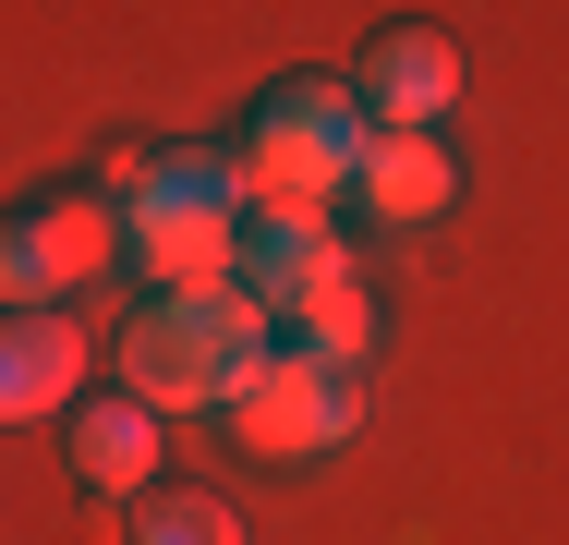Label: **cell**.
Returning <instances> with one entry per match:
<instances>
[{
	"label": "cell",
	"mask_w": 569,
	"mask_h": 545,
	"mask_svg": "<svg viewBox=\"0 0 569 545\" xmlns=\"http://www.w3.org/2000/svg\"><path fill=\"white\" fill-rule=\"evenodd\" d=\"M279 351V316L242 291V279H219V291H146L133 304V327L110 339L121 388L170 425V413H230V388L254 376Z\"/></svg>",
	"instance_id": "1"
},
{
	"label": "cell",
	"mask_w": 569,
	"mask_h": 545,
	"mask_svg": "<svg viewBox=\"0 0 569 545\" xmlns=\"http://www.w3.org/2000/svg\"><path fill=\"white\" fill-rule=\"evenodd\" d=\"M376 121L351 86L303 73V86H267L254 98V133H242V170H254V207H328L351 170H363Z\"/></svg>",
	"instance_id": "2"
},
{
	"label": "cell",
	"mask_w": 569,
	"mask_h": 545,
	"mask_svg": "<svg viewBox=\"0 0 569 545\" xmlns=\"http://www.w3.org/2000/svg\"><path fill=\"white\" fill-rule=\"evenodd\" d=\"M86 267H121V207L98 182H61L37 207L0 218V316H37L49 291H73Z\"/></svg>",
	"instance_id": "3"
},
{
	"label": "cell",
	"mask_w": 569,
	"mask_h": 545,
	"mask_svg": "<svg viewBox=\"0 0 569 545\" xmlns=\"http://www.w3.org/2000/svg\"><path fill=\"white\" fill-rule=\"evenodd\" d=\"M363 425V376L351 364H303L291 339L230 388V436L254 448V460H316V448H340Z\"/></svg>",
	"instance_id": "4"
},
{
	"label": "cell",
	"mask_w": 569,
	"mask_h": 545,
	"mask_svg": "<svg viewBox=\"0 0 569 545\" xmlns=\"http://www.w3.org/2000/svg\"><path fill=\"white\" fill-rule=\"evenodd\" d=\"M230 279L291 327L303 304L351 291V242L328 230V207H254V218H242V267H230Z\"/></svg>",
	"instance_id": "5"
},
{
	"label": "cell",
	"mask_w": 569,
	"mask_h": 545,
	"mask_svg": "<svg viewBox=\"0 0 569 545\" xmlns=\"http://www.w3.org/2000/svg\"><path fill=\"white\" fill-rule=\"evenodd\" d=\"M351 98H363L376 133H437V121L460 109V49H449V24H376Z\"/></svg>",
	"instance_id": "6"
},
{
	"label": "cell",
	"mask_w": 569,
	"mask_h": 545,
	"mask_svg": "<svg viewBox=\"0 0 569 545\" xmlns=\"http://www.w3.org/2000/svg\"><path fill=\"white\" fill-rule=\"evenodd\" d=\"M73 388H86V327L61 304L0 316V425H49V413H73Z\"/></svg>",
	"instance_id": "7"
},
{
	"label": "cell",
	"mask_w": 569,
	"mask_h": 545,
	"mask_svg": "<svg viewBox=\"0 0 569 545\" xmlns=\"http://www.w3.org/2000/svg\"><path fill=\"white\" fill-rule=\"evenodd\" d=\"M351 195L388 218V230H425V218H449L460 158L437 146V133H376V146H363V170H351Z\"/></svg>",
	"instance_id": "8"
},
{
	"label": "cell",
	"mask_w": 569,
	"mask_h": 545,
	"mask_svg": "<svg viewBox=\"0 0 569 545\" xmlns=\"http://www.w3.org/2000/svg\"><path fill=\"white\" fill-rule=\"evenodd\" d=\"M73 485H98V497H146L158 485V413L133 388L73 413Z\"/></svg>",
	"instance_id": "9"
},
{
	"label": "cell",
	"mask_w": 569,
	"mask_h": 545,
	"mask_svg": "<svg viewBox=\"0 0 569 545\" xmlns=\"http://www.w3.org/2000/svg\"><path fill=\"white\" fill-rule=\"evenodd\" d=\"M133 545H242V509L207 485H146L133 497Z\"/></svg>",
	"instance_id": "10"
},
{
	"label": "cell",
	"mask_w": 569,
	"mask_h": 545,
	"mask_svg": "<svg viewBox=\"0 0 569 545\" xmlns=\"http://www.w3.org/2000/svg\"><path fill=\"white\" fill-rule=\"evenodd\" d=\"M279 339H291L303 364H351V376H363V351H376V304H363V279H351V291H328V304H303Z\"/></svg>",
	"instance_id": "11"
}]
</instances>
